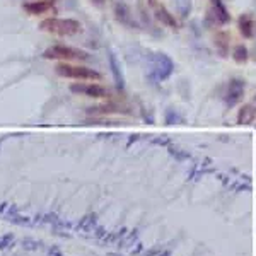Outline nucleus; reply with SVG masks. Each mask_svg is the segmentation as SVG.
Listing matches in <instances>:
<instances>
[{
  "mask_svg": "<svg viewBox=\"0 0 256 256\" xmlns=\"http://www.w3.org/2000/svg\"><path fill=\"white\" fill-rule=\"evenodd\" d=\"M43 31L52 32L57 36H75L77 32H81L82 26L79 21L75 19H62V17H48V19L41 21L39 24Z\"/></svg>",
  "mask_w": 256,
  "mask_h": 256,
  "instance_id": "obj_1",
  "label": "nucleus"
},
{
  "mask_svg": "<svg viewBox=\"0 0 256 256\" xmlns=\"http://www.w3.org/2000/svg\"><path fill=\"white\" fill-rule=\"evenodd\" d=\"M55 72L60 77L65 79H75V81H99L101 74L84 65H72L67 62H62L55 67Z\"/></svg>",
  "mask_w": 256,
  "mask_h": 256,
  "instance_id": "obj_2",
  "label": "nucleus"
},
{
  "mask_svg": "<svg viewBox=\"0 0 256 256\" xmlns=\"http://www.w3.org/2000/svg\"><path fill=\"white\" fill-rule=\"evenodd\" d=\"M46 58H60L65 62H72V60H87V53L82 52L79 48H72V46L65 45H55L45 52Z\"/></svg>",
  "mask_w": 256,
  "mask_h": 256,
  "instance_id": "obj_3",
  "label": "nucleus"
},
{
  "mask_svg": "<svg viewBox=\"0 0 256 256\" xmlns=\"http://www.w3.org/2000/svg\"><path fill=\"white\" fill-rule=\"evenodd\" d=\"M152 65H154L152 77H156L157 81H164V79H168L169 75L172 74V70H174V63H172V60L169 58L168 55H164V53H157L152 60Z\"/></svg>",
  "mask_w": 256,
  "mask_h": 256,
  "instance_id": "obj_4",
  "label": "nucleus"
},
{
  "mask_svg": "<svg viewBox=\"0 0 256 256\" xmlns=\"http://www.w3.org/2000/svg\"><path fill=\"white\" fill-rule=\"evenodd\" d=\"M70 91L75 94H81L85 97H94V99H101V97H106L108 91L99 84H92V82H79V84H72Z\"/></svg>",
  "mask_w": 256,
  "mask_h": 256,
  "instance_id": "obj_5",
  "label": "nucleus"
},
{
  "mask_svg": "<svg viewBox=\"0 0 256 256\" xmlns=\"http://www.w3.org/2000/svg\"><path fill=\"white\" fill-rule=\"evenodd\" d=\"M243 96H244V82L239 81V79H234V81H230L229 82V87H227V96H226L227 104L234 106L236 103H239Z\"/></svg>",
  "mask_w": 256,
  "mask_h": 256,
  "instance_id": "obj_6",
  "label": "nucleus"
},
{
  "mask_svg": "<svg viewBox=\"0 0 256 256\" xmlns=\"http://www.w3.org/2000/svg\"><path fill=\"white\" fill-rule=\"evenodd\" d=\"M24 10L31 16H39V14H46L53 7V0H31V2L24 3Z\"/></svg>",
  "mask_w": 256,
  "mask_h": 256,
  "instance_id": "obj_7",
  "label": "nucleus"
},
{
  "mask_svg": "<svg viewBox=\"0 0 256 256\" xmlns=\"http://www.w3.org/2000/svg\"><path fill=\"white\" fill-rule=\"evenodd\" d=\"M108 60H110V68H111V74H113L114 82H116L118 87L123 89V87H125V77H123V72H121L120 62H118V60H116V57H114V53H110V57H108Z\"/></svg>",
  "mask_w": 256,
  "mask_h": 256,
  "instance_id": "obj_8",
  "label": "nucleus"
},
{
  "mask_svg": "<svg viewBox=\"0 0 256 256\" xmlns=\"http://www.w3.org/2000/svg\"><path fill=\"white\" fill-rule=\"evenodd\" d=\"M156 17L157 19L161 21L164 26H168V28H171V29H174L178 24H176V19H174V16H172L171 12H169L166 7H162V5H157L156 7Z\"/></svg>",
  "mask_w": 256,
  "mask_h": 256,
  "instance_id": "obj_9",
  "label": "nucleus"
},
{
  "mask_svg": "<svg viewBox=\"0 0 256 256\" xmlns=\"http://www.w3.org/2000/svg\"><path fill=\"white\" fill-rule=\"evenodd\" d=\"M239 31L241 34L244 36V38H251L255 32V21L251 16H248V14H244V16L239 17Z\"/></svg>",
  "mask_w": 256,
  "mask_h": 256,
  "instance_id": "obj_10",
  "label": "nucleus"
},
{
  "mask_svg": "<svg viewBox=\"0 0 256 256\" xmlns=\"http://www.w3.org/2000/svg\"><path fill=\"white\" fill-rule=\"evenodd\" d=\"M256 116V111L253 106H250V104H246V106H243L239 110V113H237V123L239 125H250L253 123Z\"/></svg>",
  "mask_w": 256,
  "mask_h": 256,
  "instance_id": "obj_11",
  "label": "nucleus"
},
{
  "mask_svg": "<svg viewBox=\"0 0 256 256\" xmlns=\"http://www.w3.org/2000/svg\"><path fill=\"white\" fill-rule=\"evenodd\" d=\"M116 19L120 21L121 24H127V26H132V19H130V9L125 3H118L116 5Z\"/></svg>",
  "mask_w": 256,
  "mask_h": 256,
  "instance_id": "obj_12",
  "label": "nucleus"
},
{
  "mask_svg": "<svg viewBox=\"0 0 256 256\" xmlns=\"http://www.w3.org/2000/svg\"><path fill=\"white\" fill-rule=\"evenodd\" d=\"M215 46L219 48L221 53H227V48H229V34L227 32H217L215 34Z\"/></svg>",
  "mask_w": 256,
  "mask_h": 256,
  "instance_id": "obj_13",
  "label": "nucleus"
},
{
  "mask_svg": "<svg viewBox=\"0 0 256 256\" xmlns=\"http://www.w3.org/2000/svg\"><path fill=\"white\" fill-rule=\"evenodd\" d=\"M232 58L236 60L237 63L246 62V60H248V50H246V46L237 45L236 48H234V52H232Z\"/></svg>",
  "mask_w": 256,
  "mask_h": 256,
  "instance_id": "obj_14",
  "label": "nucleus"
}]
</instances>
